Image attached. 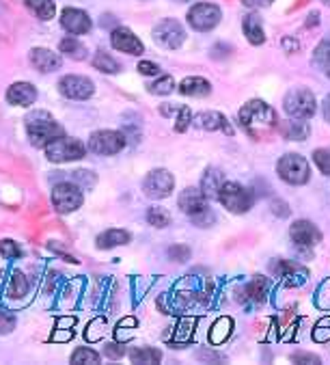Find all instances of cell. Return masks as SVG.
<instances>
[{
	"mask_svg": "<svg viewBox=\"0 0 330 365\" xmlns=\"http://www.w3.org/2000/svg\"><path fill=\"white\" fill-rule=\"evenodd\" d=\"M28 294V279L22 272H14L7 285V297L9 299H22Z\"/></svg>",
	"mask_w": 330,
	"mask_h": 365,
	"instance_id": "cell-30",
	"label": "cell"
},
{
	"mask_svg": "<svg viewBox=\"0 0 330 365\" xmlns=\"http://www.w3.org/2000/svg\"><path fill=\"white\" fill-rule=\"evenodd\" d=\"M24 3H26V7H28L39 20H43V22H48V20L54 18V11H56L54 0H24Z\"/></svg>",
	"mask_w": 330,
	"mask_h": 365,
	"instance_id": "cell-28",
	"label": "cell"
},
{
	"mask_svg": "<svg viewBox=\"0 0 330 365\" xmlns=\"http://www.w3.org/2000/svg\"><path fill=\"white\" fill-rule=\"evenodd\" d=\"M208 201H210V199L206 197V192H203L201 188H194V186L181 190V192H179V199H177L179 210H181L183 214H188L190 218L196 216V214H201L203 210H208V207H210Z\"/></svg>",
	"mask_w": 330,
	"mask_h": 365,
	"instance_id": "cell-14",
	"label": "cell"
},
{
	"mask_svg": "<svg viewBox=\"0 0 330 365\" xmlns=\"http://www.w3.org/2000/svg\"><path fill=\"white\" fill-rule=\"evenodd\" d=\"M294 363H321V359L317 354H309V352H296L292 354Z\"/></svg>",
	"mask_w": 330,
	"mask_h": 365,
	"instance_id": "cell-46",
	"label": "cell"
},
{
	"mask_svg": "<svg viewBox=\"0 0 330 365\" xmlns=\"http://www.w3.org/2000/svg\"><path fill=\"white\" fill-rule=\"evenodd\" d=\"M149 93H154V96H169L173 89H175V81H173V76H160L156 83H151L149 87Z\"/></svg>",
	"mask_w": 330,
	"mask_h": 365,
	"instance_id": "cell-35",
	"label": "cell"
},
{
	"mask_svg": "<svg viewBox=\"0 0 330 365\" xmlns=\"http://www.w3.org/2000/svg\"><path fill=\"white\" fill-rule=\"evenodd\" d=\"M82 188L74 182H60L52 188V205L60 214H72L82 205Z\"/></svg>",
	"mask_w": 330,
	"mask_h": 365,
	"instance_id": "cell-7",
	"label": "cell"
},
{
	"mask_svg": "<svg viewBox=\"0 0 330 365\" xmlns=\"http://www.w3.org/2000/svg\"><path fill=\"white\" fill-rule=\"evenodd\" d=\"M139 71L143 76H160V65L151 63V61H141L139 63Z\"/></svg>",
	"mask_w": 330,
	"mask_h": 365,
	"instance_id": "cell-44",
	"label": "cell"
},
{
	"mask_svg": "<svg viewBox=\"0 0 330 365\" xmlns=\"http://www.w3.org/2000/svg\"><path fill=\"white\" fill-rule=\"evenodd\" d=\"M0 255L7 257V259H16V257L22 255V251H20L18 242H14V240H3V242H0Z\"/></svg>",
	"mask_w": 330,
	"mask_h": 365,
	"instance_id": "cell-40",
	"label": "cell"
},
{
	"mask_svg": "<svg viewBox=\"0 0 330 365\" xmlns=\"http://www.w3.org/2000/svg\"><path fill=\"white\" fill-rule=\"evenodd\" d=\"M132 240V236L125 230H108L104 234L97 236V249H115V247H123Z\"/></svg>",
	"mask_w": 330,
	"mask_h": 365,
	"instance_id": "cell-25",
	"label": "cell"
},
{
	"mask_svg": "<svg viewBox=\"0 0 330 365\" xmlns=\"http://www.w3.org/2000/svg\"><path fill=\"white\" fill-rule=\"evenodd\" d=\"M231 327H233V322H231L229 318H220V320L214 324L212 333H210L212 344H223V341L231 335Z\"/></svg>",
	"mask_w": 330,
	"mask_h": 365,
	"instance_id": "cell-34",
	"label": "cell"
},
{
	"mask_svg": "<svg viewBox=\"0 0 330 365\" xmlns=\"http://www.w3.org/2000/svg\"><path fill=\"white\" fill-rule=\"evenodd\" d=\"M169 257H171L173 262H186V259L190 257V249L183 247V245L171 247V249H169Z\"/></svg>",
	"mask_w": 330,
	"mask_h": 365,
	"instance_id": "cell-43",
	"label": "cell"
},
{
	"mask_svg": "<svg viewBox=\"0 0 330 365\" xmlns=\"http://www.w3.org/2000/svg\"><path fill=\"white\" fill-rule=\"evenodd\" d=\"M147 221H149V225H154V227H166L169 223H171V216H169V212L166 210H162V207H149V212H147Z\"/></svg>",
	"mask_w": 330,
	"mask_h": 365,
	"instance_id": "cell-36",
	"label": "cell"
},
{
	"mask_svg": "<svg viewBox=\"0 0 330 365\" xmlns=\"http://www.w3.org/2000/svg\"><path fill=\"white\" fill-rule=\"evenodd\" d=\"M275 274L279 279H283L287 285H300L307 281V270L300 266V264H294V262H287V259H281L275 264Z\"/></svg>",
	"mask_w": 330,
	"mask_h": 365,
	"instance_id": "cell-18",
	"label": "cell"
},
{
	"mask_svg": "<svg viewBox=\"0 0 330 365\" xmlns=\"http://www.w3.org/2000/svg\"><path fill=\"white\" fill-rule=\"evenodd\" d=\"M37 100V89L31 83H16L7 89V102L14 106H31Z\"/></svg>",
	"mask_w": 330,
	"mask_h": 365,
	"instance_id": "cell-20",
	"label": "cell"
},
{
	"mask_svg": "<svg viewBox=\"0 0 330 365\" xmlns=\"http://www.w3.org/2000/svg\"><path fill=\"white\" fill-rule=\"evenodd\" d=\"M46 158L50 163H74V160H82L85 154H87V148L78 140V138H72V136H58L54 140H50L46 148Z\"/></svg>",
	"mask_w": 330,
	"mask_h": 365,
	"instance_id": "cell-3",
	"label": "cell"
},
{
	"mask_svg": "<svg viewBox=\"0 0 330 365\" xmlns=\"http://www.w3.org/2000/svg\"><path fill=\"white\" fill-rule=\"evenodd\" d=\"M194 318H183L179 324H177V331H175V339L171 341V346L173 348H181V344H186V341H190V337H192V327H194Z\"/></svg>",
	"mask_w": 330,
	"mask_h": 365,
	"instance_id": "cell-32",
	"label": "cell"
},
{
	"mask_svg": "<svg viewBox=\"0 0 330 365\" xmlns=\"http://www.w3.org/2000/svg\"><path fill=\"white\" fill-rule=\"evenodd\" d=\"M242 3H244L246 7H250V9H261V7L272 5L275 0H242Z\"/></svg>",
	"mask_w": 330,
	"mask_h": 365,
	"instance_id": "cell-48",
	"label": "cell"
},
{
	"mask_svg": "<svg viewBox=\"0 0 330 365\" xmlns=\"http://www.w3.org/2000/svg\"><path fill=\"white\" fill-rule=\"evenodd\" d=\"M154 39L158 46L169 48V50H177L183 41H186V31L177 20H162L156 29H154Z\"/></svg>",
	"mask_w": 330,
	"mask_h": 365,
	"instance_id": "cell-12",
	"label": "cell"
},
{
	"mask_svg": "<svg viewBox=\"0 0 330 365\" xmlns=\"http://www.w3.org/2000/svg\"><path fill=\"white\" fill-rule=\"evenodd\" d=\"M72 363H87V365L100 363V354H97V350H93V348H78V350H74V354H72Z\"/></svg>",
	"mask_w": 330,
	"mask_h": 365,
	"instance_id": "cell-37",
	"label": "cell"
},
{
	"mask_svg": "<svg viewBox=\"0 0 330 365\" xmlns=\"http://www.w3.org/2000/svg\"><path fill=\"white\" fill-rule=\"evenodd\" d=\"M190 221L196 225V227H212L214 223H216V214L208 207V210H203L201 214H196V216H192Z\"/></svg>",
	"mask_w": 330,
	"mask_h": 365,
	"instance_id": "cell-39",
	"label": "cell"
},
{
	"mask_svg": "<svg viewBox=\"0 0 330 365\" xmlns=\"http://www.w3.org/2000/svg\"><path fill=\"white\" fill-rule=\"evenodd\" d=\"M289 238L300 253L311 255V249L321 242V232L311 221H296L289 227Z\"/></svg>",
	"mask_w": 330,
	"mask_h": 365,
	"instance_id": "cell-10",
	"label": "cell"
},
{
	"mask_svg": "<svg viewBox=\"0 0 330 365\" xmlns=\"http://www.w3.org/2000/svg\"><path fill=\"white\" fill-rule=\"evenodd\" d=\"M242 31H244L246 39H248L252 46H261L263 41H266V33H263L261 20H259V16H255V14L244 16V20H242Z\"/></svg>",
	"mask_w": 330,
	"mask_h": 365,
	"instance_id": "cell-23",
	"label": "cell"
},
{
	"mask_svg": "<svg viewBox=\"0 0 330 365\" xmlns=\"http://www.w3.org/2000/svg\"><path fill=\"white\" fill-rule=\"evenodd\" d=\"M190 121H192V113H190V108H188V106H181V110L177 113L175 130H177V132H183V130L190 125Z\"/></svg>",
	"mask_w": 330,
	"mask_h": 365,
	"instance_id": "cell-42",
	"label": "cell"
},
{
	"mask_svg": "<svg viewBox=\"0 0 330 365\" xmlns=\"http://www.w3.org/2000/svg\"><path fill=\"white\" fill-rule=\"evenodd\" d=\"M58 91L70 100H89L95 93V85L87 76H65L58 83Z\"/></svg>",
	"mask_w": 330,
	"mask_h": 365,
	"instance_id": "cell-13",
	"label": "cell"
},
{
	"mask_svg": "<svg viewBox=\"0 0 330 365\" xmlns=\"http://www.w3.org/2000/svg\"><path fill=\"white\" fill-rule=\"evenodd\" d=\"M93 65H95V69L104 71V74H117V71H119V63L108 52H102V50L95 54Z\"/></svg>",
	"mask_w": 330,
	"mask_h": 365,
	"instance_id": "cell-33",
	"label": "cell"
},
{
	"mask_svg": "<svg viewBox=\"0 0 330 365\" xmlns=\"http://www.w3.org/2000/svg\"><path fill=\"white\" fill-rule=\"evenodd\" d=\"M179 93L188 96V98H206L212 93V85H210V81H206L201 76H188L181 81Z\"/></svg>",
	"mask_w": 330,
	"mask_h": 365,
	"instance_id": "cell-21",
	"label": "cell"
},
{
	"mask_svg": "<svg viewBox=\"0 0 330 365\" xmlns=\"http://www.w3.org/2000/svg\"><path fill=\"white\" fill-rule=\"evenodd\" d=\"M220 16L223 14H220V9L216 5H212V3H196L188 11V24L194 31L206 33V31H212V29L218 26Z\"/></svg>",
	"mask_w": 330,
	"mask_h": 365,
	"instance_id": "cell-9",
	"label": "cell"
},
{
	"mask_svg": "<svg viewBox=\"0 0 330 365\" xmlns=\"http://www.w3.org/2000/svg\"><path fill=\"white\" fill-rule=\"evenodd\" d=\"M194 125L201 128V130H208V132H225V134H233V128L231 123L227 121V117L218 110H206L201 115H196L194 119Z\"/></svg>",
	"mask_w": 330,
	"mask_h": 365,
	"instance_id": "cell-17",
	"label": "cell"
},
{
	"mask_svg": "<svg viewBox=\"0 0 330 365\" xmlns=\"http://www.w3.org/2000/svg\"><path fill=\"white\" fill-rule=\"evenodd\" d=\"M283 48H285V50H294V52H296V50H298V43H296L294 39H283Z\"/></svg>",
	"mask_w": 330,
	"mask_h": 365,
	"instance_id": "cell-50",
	"label": "cell"
},
{
	"mask_svg": "<svg viewBox=\"0 0 330 365\" xmlns=\"http://www.w3.org/2000/svg\"><path fill=\"white\" fill-rule=\"evenodd\" d=\"M283 108L289 117L294 119H311L317 110V100L309 89H292L285 100H283Z\"/></svg>",
	"mask_w": 330,
	"mask_h": 365,
	"instance_id": "cell-6",
	"label": "cell"
},
{
	"mask_svg": "<svg viewBox=\"0 0 330 365\" xmlns=\"http://www.w3.org/2000/svg\"><path fill=\"white\" fill-rule=\"evenodd\" d=\"M321 3H324V5H328V7H330V0H321Z\"/></svg>",
	"mask_w": 330,
	"mask_h": 365,
	"instance_id": "cell-51",
	"label": "cell"
},
{
	"mask_svg": "<svg viewBox=\"0 0 330 365\" xmlns=\"http://www.w3.org/2000/svg\"><path fill=\"white\" fill-rule=\"evenodd\" d=\"M31 63L39 71H54V69L60 67L63 56L52 52V50H48V48H33L31 50Z\"/></svg>",
	"mask_w": 330,
	"mask_h": 365,
	"instance_id": "cell-19",
	"label": "cell"
},
{
	"mask_svg": "<svg viewBox=\"0 0 330 365\" xmlns=\"http://www.w3.org/2000/svg\"><path fill=\"white\" fill-rule=\"evenodd\" d=\"M58 50H60L65 56L74 58V61H85V58H87V48H85V43H80V39H76V37H65V39H60Z\"/></svg>",
	"mask_w": 330,
	"mask_h": 365,
	"instance_id": "cell-27",
	"label": "cell"
},
{
	"mask_svg": "<svg viewBox=\"0 0 330 365\" xmlns=\"http://www.w3.org/2000/svg\"><path fill=\"white\" fill-rule=\"evenodd\" d=\"M175 188V180L166 169H154L145 182H143V190L149 199H166Z\"/></svg>",
	"mask_w": 330,
	"mask_h": 365,
	"instance_id": "cell-11",
	"label": "cell"
},
{
	"mask_svg": "<svg viewBox=\"0 0 330 365\" xmlns=\"http://www.w3.org/2000/svg\"><path fill=\"white\" fill-rule=\"evenodd\" d=\"M238 123L244 128V132L252 138L268 136L277 128V115L275 110L261 100L246 102L238 113Z\"/></svg>",
	"mask_w": 330,
	"mask_h": 365,
	"instance_id": "cell-1",
	"label": "cell"
},
{
	"mask_svg": "<svg viewBox=\"0 0 330 365\" xmlns=\"http://www.w3.org/2000/svg\"><path fill=\"white\" fill-rule=\"evenodd\" d=\"M268 289H270V283L263 274H255L252 281L246 285L244 289V299L250 301V303H263L268 299Z\"/></svg>",
	"mask_w": 330,
	"mask_h": 365,
	"instance_id": "cell-22",
	"label": "cell"
},
{
	"mask_svg": "<svg viewBox=\"0 0 330 365\" xmlns=\"http://www.w3.org/2000/svg\"><path fill=\"white\" fill-rule=\"evenodd\" d=\"M277 173L283 182L292 184V186H302L309 182L311 178V169L309 163L300 156V154H285L279 163H277Z\"/></svg>",
	"mask_w": 330,
	"mask_h": 365,
	"instance_id": "cell-5",
	"label": "cell"
},
{
	"mask_svg": "<svg viewBox=\"0 0 330 365\" xmlns=\"http://www.w3.org/2000/svg\"><path fill=\"white\" fill-rule=\"evenodd\" d=\"M281 134L287 138V140H304L307 136H309V123L304 121V119H289V121H285L281 128Z\"/></svg>",
	"mask_w": 330,
	"mask_h": 365,
	"instance_id": "cell-26",
	"label": "cell"
},
{
	"mask_svg": "<svg viewBox=\"0 0 330 365\" xmlns=\"http://www.w3.org/2000/svg\"><path fill=\"white\" fill-rule=\"evenodd\" d=\"M104 352H106V356H108V359H121V356L125 354V348H123V344L112 341V344H106Z\"/></svg>",
	"mask_w": 330,
	"mask_h": 365,
	"instance_id": "cell-45",
	"label": "cell"
},
{
	"mask_svg": "<svg viewBox=\"0 0 330 365\" xmlns=\"http://www.w3.org/2000/svg\"><path fill=\"white\" fill-rule=\"evenodd\" d=\"M125 134L117 132V130H100L93 132L89 138V152L97 154V156H115L125 148Z\"/></svg>",
	"mask_w": 330,
	"mask_h": 365,
	"instance_id": "cell-8",
	"label": "cell"
},
{
	"mask_svg": "<svg viewBox=\"0 0 330 365\" xmlns=\"http://www.w3.org/2000/svg\"><path fill=\"white\" fill-rule=\"evenodd\" d=\"M313 65H315L317 69H321L324 74L330 78V39L321 41V43L315 48V52H313Z\"/></svg>",
	"mask_w": 330,
	"mask_h": 365,
	"instance_id": "cell-29",
	"label": "cell"
},
{
	"mask_svg": "<svg viewBox=\"0 0 330 365\" xmlns=\"http://www.w3.org/2000/svg\"><path fill=\"white\" fill-rule=\"evenodd\" d=\"M26 134L35 148H46V145L58 136H63V125L46 110H35L26 117Z\"/></svg>",
	"mask_w": 330,
	"mask_h": 365,
	"instance_id": "cell-2",
	"label": "cell"
},
{
	"mask_svg": "<svg viewBox=\"0 0 330 365\" xmlns=\"http://www.w3.org/2000/svg\"><path fill=\"white\" fill-rule=\"evenodd\" d=\"M129 361L132 363H160L162 352L156 348H132L129 350Z\"/></svg>",
	"mask_w": 330,
	"mask_h": 365,
	"instance_id": "cell-31",
	"label": "cell"
},
{
	"mask_svg": "<svg viewBox=\"0 0 330 365\" xmlns=\"http://www.w3.org/2000/svg\"><path fill=\"white\" fill-rule=\"evenodd\" d=\"M110 43H112V48L115 50H119V52H125V54H134V56H141L143 52H145V48H143V43H141V39L132 33L129 29H115L112 33H110Z\"/></svg>",
	"mask_w": 330,
	"mask_h": 365,
	"instance_id": "cell-15",
	"label": "cell"
},
{
	"mask_svg": "<svg viewBox=\"0 0 330 365\" xmlns=\"http://www.w3.org/2000/svg\"><path fill=\"white\" fill-rule=\"evenodd\" d=\"M321 108H324V117H326V121L330 123V96L324 100V106H321Z\"/></svg>",
	"mask_w": 330,
	"mask_h": 365,
	"instance_id": "cell-49",
	"label": "cell"
},
{
	"mask_svg": "<svg viewBox=\"0 0 330 365\" xmlns=\"http://www.w3.org/2000/svg\"><path fill=\"white\" fill-rule=\"evenodd\" d=\"M60 24L63 29L72 33V35H87L91 31V18L80 11V9H74V7H68L63 9L60 14Z\"/></svg>",
	"mask_w": 330,
	"mask_h": 365,
	"instance_id": "cell-16",
	"label": "cell"
},
{
	"mask_svg": "<svg viewBox=\"0 0 330 365\" xmlns=\"http://www.w3.org/2000/svg\"><path fill=\"white\" fill-rule=\"evenodd\" d=\"M218 201L231 214H246L252 207L255 197L246 186L238 184V182H225L218 192Z\"/></svg>",
	"mask_w": 330,
	"mask_h": 365,
	"instance_id": "cell-4",
	"label": "cell"
},
{
	"mask_svg": "<svg viewBox=\"0 0 330 365\" xmlns=\"http://www.w3.org/2000/svg\"><path fill=\"white\" fill-rule=\"evenodd\" d=\"M14 329V318L9 316V314H5V312H0V333H9Z\"/></svg>",
	"mask_w": 330,
	"mask_h": 365,
	"instance_id": "cell-47",
	"label": "cell"
},
{
	"mask_svg": "<svg viewBox=\"0 0 330 365\" xmlns=\"http://www.w3.org/2000/svg\"><path fill=\"white\" fill-rule=\"evenodd\" d=\"M315 303H317V307H321V309H330V279H328L326 283L319 285Z\"/></svg>",
	"mask_w": 330,
	"mask_h": 365,
	"instance_id": "cell-41",
	"label": "cell"
},
{
	"mask_svg": "<svg viewBox=\"0 0 330 365\" xmlns=\"http://www.w3.org/2000/svg\"><path fill=\"white\" fill-rule=\"evenodd\" d=\"M223 184H225V180H223L220 169L210 167V169L201 175V190L206 192L208 199H218V192H220Z\"/></svg>",
	"mask_w": 330,
	"mask_h": 365,
	"instance_id": "cell-24",
	"label": "cell"
},
{
	"mask_svg": "<svg viewBox=\"0 0 330 365\" xmlns=\"http://www.w3.org/2000/svg\"><path fill=\"white\" fill-rule=\"evenodd\" d=\"M313 163L324 175H330V150H315L313 152Z\"/></svg>",
	"mask_w": 330,
	"mask_h": 365,
	"instance_id": "cell-38",
	"label": "cell"
}]
</instances>
